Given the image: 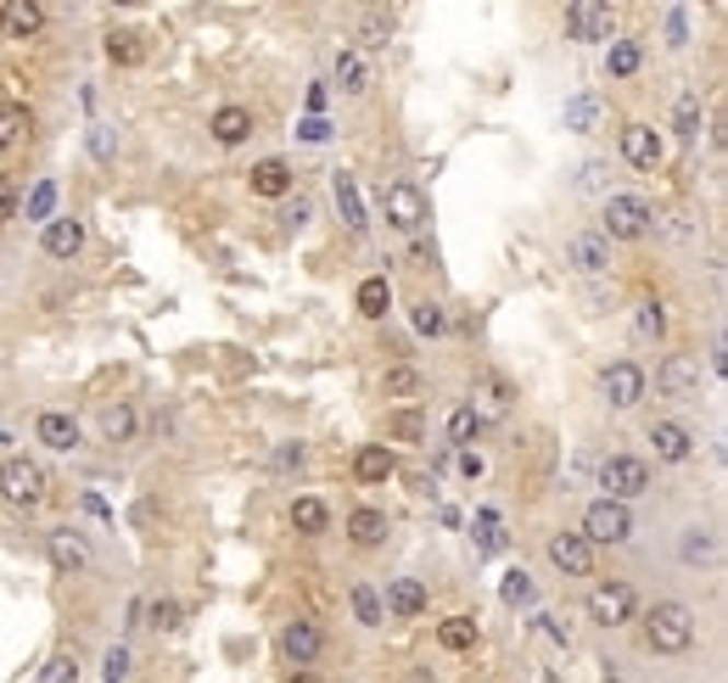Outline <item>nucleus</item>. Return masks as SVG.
<instances>
[{
  "mask_svg": "<svg viewBox=\"0 0 728 683\" xmlns=\"http://www.w3.org/2000/svg\"><path fill=\"white\" fill-rule=\"evenodd\" d=\"M45 555H51V566H57V571H68V577H73V571H84V560H90V549L73 539V532H51V539H45Z\"/></svg>",
  "mask_w": 728,
  "mask_h": 683,
  "instance_id": "nucleus-27",
  "label": "nucleus"
},
{
  "mask_svg": "<svg viewBox=\"0 0 728 683\" xmlns=\"http://www.w3.org/2000/svg\"><path fill=\"white\" fill-rule=\"evenodd\" d=\"M124 678H129V650L113 645V650H107V683H124Z\"/></svg>",
  "mask_w": 728,
  "mask_h": 683,
  "instance_id": "nucleus-48",
  "label": "nucleus"
},
{
  "mask_svg": "<svg viewBox=\"0 0 728 683\" xmlns=\"http://www.w3.org/2000/svg\"><path fill=\"white\" fill-rule=\"evenodd\" d=\"M437 645L443 650H471L476 645V622L471 616H449L443 627H437Z\"/></svg>",
  "mask_w": 728,
  "mask_h": 683,
  "instance_id": "nucleus-37",
  "label": "nucleus"
},
{
  "mask_svg": "<svg viewBox=\"0 0 728 683\" xmlns=\"http://www.w3.org/2000/svg\"><path fill=\"white\" fill-rule=\"evenodd\" d=\"M634 611H639V600H634V589H627V582H600V589L589 594V616H594L600 627L634 622Z\"/></svg>",
  "mask_w": 728,
  "mask_h": 683,
  "instance_id": "nucleus-10",
  "label": "nucleus"
},
{
  "mask_svg": "<svg viewBox=\"0 0 728 683\" xmlns=\"http://www.w3.org/2000/svg\"><path fill=\"white\" fill-rule=\"evenodd\" d=\"M0 28L12 39H34L45 28V7H34V0H7V7H0Z\"/></svg>",
  "mask_w": 728,
  "mask_h": 683,
  "instance_id": "nucleus-21",
  "label": "nucleus"
},
{
  "mask_svg": "<svg viewBox=\"0 0 728 683\" xmlns=\"http://www.w3.org/2000/svg\"><path fill=\"white\" fill-rule=\"evenodd\" d=\"M381 611L398 616V622H415V616L426 611V582H420V577H393V582H386Z\"/></svg>",
  "mask_w": 728,
  "mask_h": 683,
  "instance_id": "nucleus-14",
  "label": "nucleus"
},
{
  "mask_svg": "<svg viewBox=\"0 0 728 683\" xmlns=\"http://www.w3.org/2000/svg\"><path fill=\"white\" fill-rule=\"evenodd\" d=\"M656 224V208L634 190H622V197H605V219H600V235L605 241H645Z\"/></svg>",
  "mask_w": 728,
  "mask_h": 683,
  "instance_id": "nucleus-2",
  "label": "nucleus"
},
{
  "mask_svg": "<svg viewBox=\"0 0 728 683\" xmlns=\"http://www.w3.org/2000/svg\"><path fill=\"white\" fill-rule=\"evenodd\" d=\"M0 499H7V505H18V510L39 505V499H45V471H39L28 454L7 460V465H0Z\"/></svg>",
  "mask_w": 728,
  "mask_h": 683,
  "instance_id": "nucleus-5",
  "label": "nucleus"
},
{
  "mask_svg": "<svg viewBox=\"0 0 728 683\" xmlns=\"http://www.w3.org/2000/svg\"><path fill=\"white\" fill-rule=\"evenodd\" d=\"M354 303H359V314H365V320H386V309H393V286H386V275H370V280H359Z\"/></svg>",
  "mask_w": 728,
  "mask_h": 683,
  "instance_id": "nucleus-28",
  "label": "nucleus"
},
{
  "mask_svg": "<svg viewBox=\"0 0 728 683\" xmlns=\"http://www.w3.org/2000/svg\"><path fill=\"white\" fill-rule=\"evenodd\" d=\"M645 370L639 364H627V359H616V364H605V375H600V393H605V404L611 409H634V404H645Z\"/></svg>",
  "mask_w": 728,
  "mask_h": 683,
  "instance_id": "nucleus-9",
  "label": "nucleus"
},
{
  "mask_svg": "<svg viewBox=\"0 0 728 683\" xmlns=\"http://www.w3.org/2000/svg\"><path fill=\"white\" fill-rule=\"evenodd\" d=\"M550 566L566 571V577H589L594 571V544L582 532H555L550 539Z\"/></svg>",
  "mask_w": 728,
  "mask_h": 683,
  "instance_id": "nucleus-11",
  "label": "nucleus"
},
{
  "mask_svg": "<svg viewBox=\"0 0 728 683\" xmlns=\"http://www.w3.org/2000/svg\"><path fill=\"white\" fill-rule=\"evenodd\" d=\"M505 605H532V582H527V571H510V577H505Z\"/></svg>",
  "mask_w": 728,
  "mask_h": 683,
  "instance_id": "nucleus-47",
  "label": "nucleus"
},
{
  "mask_svg": "<svg viewBox=\"0 0 728 683\" xmlns=\"http://www.w3.org/2000/svg\"><path fill=\"white\" fill-rule=\"evenodd\" d=\"M650 443H656V460H667V465H684L695 454V437L678 426V420H656L650 426Z\"/></svg>",
  "mask_w": 728,
  "mask_h": 683,
  "instance_id": "nucleus-17",
  "label": "nucleus"
},
{
  "mask_svg": "<svg viewBox=\"0 0 728 683\" xmlns=\"http://www.w3.org/2000/svg\"><path fill=\"white\" fill-rule=\"evenodd\" d=\"M247 185H253V197H286V190H291V163L286 158H264L253 174H247Z\"/></svg>",
  "mask_w": 728,
  "mask_h": 683,
  "instance_id": "nucleus-23",
  "label": "nucleus"
},
{
  "mask_svg": "<svg viewBox=\"0 0 728 683\" xmlns=\"http://www.w3.org/2000/svg\"><path fill=\"white\" fill-rule=\"evenodd\" d=\"M460 471H465V476H482V454H471V449H460Z\"/></svg>",
  "mask_w": 728,
  "mask_h": 683,
  "instance_id": "nucleus-52",
  "label": "nucleus"
},
{
  "mask_svg": "<svg viewBox=\"0 0 728 683\" xmlns=\"http://www.w3.org/2000/svg\"><path fill=\"white\" fill-rule=\"evenodd\" d=\"M90 152L102 158V163L113 158V129H107V124H95V129H90Z\"/></svg>",
  "mask_w": 728,
  "mask_h": 683,
  "instance_id": "nucleus-50",
  "label": "nucleus"
},
{
  "mask_svg": "<svg viewBox=\"0 0 728 683\" xmlns=\"http://www.w3.org/2000/svg\"><path fill=\"white\" fill-rule=\"evenodd\" d=\"M331 73H336V90H343V95H365V90H370V62L354 51V45H343V51H336Z\"/></svg>",
  "mask_w": 728,
  "mask_h": 683,
  "instance_id": "nucleus-22",
  "label": "nucleus"
},
{
  "mask_svg": "<svg viewBox=\"0 0 728 683\" xmlns=\"http://www.w3.org/2000/svg\"><path fill=\"white\" fill-rule=\"evenodd\" d=\"M678 135L684 140L701 135V95H678Z\"/></svg>",
  "mask_w": 728,
  "mask_h": 683,
  "instance_id": "nucleus-42",
  "label": "nucleus"
},
{
  "mask_svg": "<svg viewBox=\"0 0 728 683\" xmlns=\"http://www.w3.org/2000/svg\"><path fill=\"white\" fill-rule=\"evenodd\" d=\"M645 645H650L656 656H684V650L695 645V611L678 605V600L650 605V616H645Z\"/></svg>",
  "mask_w": 728,
  "mask_h": 683,
  "instance_id": "nucleus-1",
  "label": "nucleus"
},
{
  "mask_svg": "<svg viewBox=\"0 0 728 683\" xmlns=\"http://www.w3.org/2000/svg\"><path fill=\"white\" fill-rule=\"evenodd\" d=\"M661 152H667V146H661V135H656L650 124H627V129H622V158L634 163V169H656Z\"/></svg>",
  "mask_w": 728,
  "mask_h": 683,
  "instance_id": "nucleus-16",
  "label": "nucleus"
},
{
  "mask_svg": "<svg viewBox=\"0 0 728 683\" xmlns=\"http://www.w3.org/2000/svg\"><path fill=\"white\" fill-rule=\"evenodd\" d=\"M34 437H39L45 449H62V454H68V449L79 443V420L62 415V409H45V415L34 420Z\"/></svg>",
  "mask_w": 728,
  "mask_h": 683,
  "instance_id": "nucleus-20",
  "label": "nucleus"
},
{
  "mask_svg": "<svg viewBox=\"0 0 728 683\" xmlns=\"http://www.w3.org/2000/svg\"><path fill=\"white\" fill-rule=\"evenodd\" d=\"M303 135H309V140H325V135H331V124H325V118H309V124H303Z\"/></svg>",
  "mask_w": 728,
  "mask_h": 683,
  "instance_id": "nucleus-53",
  "label": "nucleus"
},
{
  "mask_svg": "<svg viewBox=\"0 0 728 683\" xmlns=\"http://www.w3.org/2000/svg\"><path fill=\"white\" fill-rule=\"evenodd\" d=\"M39 247L51 253V258H79L84 253V224L79 219H51L39 235Z\"/></svg>",
  "mask_w": 728,
  "mask_h": 683,
  "instance_id": "nucleus-19",
  "label": "nucleus"
},
{
  "mask_svg": "<svg viewBox=\"0 0 728 683\" xmlns=\"http://www.w3.org/2000/svg\"><path fill=\"white\" fill-rule=\"evenodd\" d=\"M386 437H393V443H426V415H420V409L386 415Z\"/></svg>",
  "mask_w": 728,
  "mask_h": 683,
  "instance_id": "nucleus-34",
  "label": "nucleus"
},
{
  "mask_svg": "<svg viewBox=\"0 0 728 683\" xmlns=\"http://www.w3.org/2000/svg\"><path fill=\"white\" fill-rule=\"evenodd\" d=\"M7 219H18V185L0 174V224H7Z\"/></svg>",
  "mask_w": 728,
  "mask_h": 683,
  "instance_id": "nucleus-49",
  "label": "nucleus"
},
{
  "mask_svg": "<svg viewBox=\"0 0 728 683\" xmlns=\"http://www.w3.org/2000/svg\"><path fill=\"white\" fill-rule=\"evenodd\" d=\"M639 68H645V51H639L634 39H611V45H605V73H611V79H634Z\"/></svg>",
  "mask_w": 728,
  "mask_h": 683,
  "instance_id": "nucleus-29",
  "label": "nucleus"
},
{
  "mask_svg": "<svg viewBox=\"0 0 728 683\" xmlns=\"http://www.w3.org/2000/svg\"><path fill=\"white\" fill-rule=\"evenodd\" d=\"M717 555V532L712 526H690V539H684V560H712Z\"/></svg>",
  "mask_w": 728,
  "mask_h": 683,
  "instance_id": "nucleus-41",
  "label": "nucleus"
},
{
  "mask_svg": "<svg viewBox=\"0 0 728 683\" xmlns=\"http://www.w3.org/2000/svg\"><path fill=\"white\" fill-rule=\"evenodd\" d=\"M566 264H571L577 275H611V241H605L600 230L571 235V241H566Z\"/></svg>",
  "mask_w": 728,
  "mask_h": 683,
  "instance_id": "nucleus-12",
  "label": "nucleus"
},
{
  "mask_svg": "<svg viewBox=\"0 0 728 683\" xmlns=\"http://www.w3.org/2000/svg\"><path fill=\"white\" fill-rule=\"evenodd\" d=\"M605 174H611V163L605 158H589L577 169V190H605Z\"/></svg>",
  "mask_w": 728,
  "mask_h": 683,
  "instance_id": "nucleus-44",
  "label": "nucleus"
},
{
  "mask_svg": "<svg viewBox=\"0 0 728 683\" xmlns=\"http://www.w3.org/2000/svg\"><path fill=\"white\" fill-rule=\"evenodd\" d=\"M381 386H386V398H420L426 393V375L415 364H386Z\"/></svg>",
  "mask_w": 728,
  "mask_h": 683,
  "instance_id": "nucleus-30",
  "label": "nucleus"
},
{
  "mask_svg": "<svg viewBox=\"0 0 728 683\" xmlns=\"http://www.w3.org/2000/svg\"><path fill=\"white\" fill-rule=\"evenodd\" d=\"M51 202H57V185H39L34 197H28V213L39 219V213H51Z\"/></svg>",
  "mask_w": 728,
  "mask_h": 683,
  "instance_id": "nucleus-51",
  "label": "nucleus"
},
{
  "mask_svg": "<svg viewBox=\"0 0 728 683\" xmlns=\"http://www.w3.org/2000/svg\"><path fill=\"white\" fill-rule=\"evenodd\" d=\"M28 129H34V113H28V107H18V102L0 107V146H18Z\"/></svg>",
  "mask_w": 728,
  "mask_h": 683,
  "instance_id": "nucleus-36",
  "label": "nucleus"
},
{
  "mask_svg": "<svg viewBox=\"0 0 728 683\" xmlns=\"http://www.w3.org/2000/svg\"><path fill=\"white\" fill-rule=\"evenodd\" d=\"M566 129H577V135L605 129V102H600V95H571V102H566Z\"/></svg>",
  "mask_w": 728,
  "mask_h": 683,
  "instance_id": "nucleus-25",
  "label": "nucleus"
},
{
  "mask_svg": "<svg viewBox=\"0 0 728 683\" xmlns=\"http://www.w3.org/2000/svg\"><path fill=\"white\" fill-rule=\"evenodd\" d=\"M348 544H354V549L386 544V516H381V510H354V516H348Z\"/></svg>",
  "mask_w": 728,
  "mask_h": 683,
  "instance_id": "nucleus-26",
  "label": "nucleus"
},
{
  "mask_svg": "<svg viewBox=\"0 0 728 683\" xmlns=\"http://www.w3.org/2000/svg\"><path fill=\"white\" fill-rule=\"evenodd\" d=\"M393 23H398V12H393V7H365V12H359V23H354V39H359L354 51H359V57H365V51H381V45L393 39Z\"/></svg>",
  "mask_w": 728,
  "mask_h": 683,
  "instance_id": "nucleus-15",
  "label": "nucleus"
},
{
  "mask_svg": "<svg viewBox=\"0 0 728 683\" xmlns=\"http://www.w3.org/2000/svg\"><path fill=\"white\" fill-rule=\"evenodd\" d=\"M39 683H79V661L68 650L51 656V661H45V672H39Z\"/></svg>",
  "mask_w": 728,
  "mask_h": 683,
  "instance_id": "nucleus-43",
  "label": "nucleus"
},
{
  "mask_svg": "<svg viewBox=\"0 0 728 683\" xmlns=\"http://www.w3.org/2000/svg\"><path fill=\"white\" fill-rule=\"evenodd\" d=\"M566 28L582 45H611L616 39V12L600 7V0H571V7H566Z\"/></svg>",
  "mask_w": 728,
  "mask_h": 683,
  "instance_id": "nucleus-7",
  "label": "nucleus"
},
{
  "mask_svg": "<svg viewBox=\"0 0 728 683\" xmlns=\"http://www.w3.org/2000/svg\"><path fill=\"white\" fill-rule=\"evenodd\" d=\"M701 386H706V375H701V359H690V354H667L656 364V393L661 398H701Z\"/></svg>",
  "mask_w": 728,
  "mask_h": 683,
  "instance_id": "nucleus-8",
  "label": "nucleus"
},
{
  "mask_svg": "<svg viewBox=\"0 0 728 683\" xmlns=\"http://www.w3.org/2000/svg\"><path fill=\"white\" fill-rule=\"evenodd\" d=\"M582 539L589 544H627L634 539V516H627V505H616V499H594L582 510Z\"/></svg>",
  "mask_w": 728,
  "mask_h": 683,
  "instance_id": "nucleus-4",
  "label": "nucleus"
},
{
  "mask_svg": "<svg viewBox=\"0 0 728 683\" xmlns=\"http://www.w3.org/2000/svg\"><path fill=\"white\" fill-rule=\"evenodd\" d=\"M102 431H107V443H129V437H135V409H107L102 415Z\"/></svg>",
  "mask_w": 728,
  "mask_h": 683,
  "instance_id": "nucleus-39",
  "label": "nucleus"
},
{
  "mask_svg": "<svg viewBox=\"0 0 728 683\" xmlns=\"http://www.w3.org/2000/svg\"><path fill=\"white\" fill-rule=\"evenodd\" d=\"M107 57H113L118 68H140V62H146V45H140V34L113 28V34H107Z\"/></svg>",
  "mask_w": 728,
  "mask_h": 683,
  "instance_id": "nucleus-31",
  "label": "nucleus"
},
{
  "mask_svg": "<svg viewBox=\"0 0 728 683\" xmlns=\"http://www.w3.org/2000/svg\"><path fill=\"white\" fill-rule=\"evenodd\" d=\"M600 487H605V499L627 505V499L650 494V465L634 460V454H611V460L600 465Z\"/></svg>",
  "mask_w": 728,
  "mask_h": 683,
  "instance_id": "nucleus-3",
  "label": "nucleus"
},
{
  "mask_svg": "<svg viewBox=\"0 0 728 683\" xmlns=\"http://www.w3.org/2000/svg\"><path fill=\"white\" fill-rule=\"evenodd\" d=\"M291 526H298L303 539L325 532V526H331V510H325V499H298V505H291Z\"/></svg>",
  "mask_w": 728,
  "mask_h": 683,
  "instance_id": "nucleus-33",
  "label": "nucleus"
},
{
  "mask_svg": "<svg viewBox=\"0 0 728 683\" xmlns=\"http://www.w3.org/2000/svg\"><path fill=\"white\" fill-rule=\"evenodd\" d=\"M381 208H386V224L404 230V235H415V230L431 219V208H426V197H420V185H409V180L386 185V190H381Z\"/></svg>",
  "mask_w": 728,
  "mask_h": 683,
  "instance_id": "nucleus-6",
  "label": "nucleus"
},
{
  "mask_svg": "<svg viewBox=\"0 0 728 683\" xmlns=\"http://www.w3.org/2000/svg\"><path fill=\"white\" fill-rule=\"evenodd\" d=\"M286 683H320V678H314V672H309V667H298V672H291V678H286Z\"/></svg>",
  "mask_w": 728,
  "mask_h": 683,
  "instance_id": "nucleus-54",
  "label": "nucleus"
},
{
  "mask_svg": "<svg viewBox=\"0 0 728 683\" xmlns=\"http://www.w3.org/2000/svg\"><path fill=\"white\" fill-rule=\"evenodd\" d=\"M348 600H354V616H359L365 627H381V622H386V611H381V594L370 589V582H359V589H354Z\"/></svg>",
  "mask_w": 728,
  "mask_h": 683,
  "instance_id": "nucleus-38",
  "label": "nucleus"
},
{
  "mask_svg": "<svg viewBox=\"0 0 728 683\" xmlns=\"http://www.w3.org/2000/svg\"><path fill=\"white\" fill-rule=\"evenodd\" d=\"M146 616H152V627H158V633L180 627V605H174V600H152V605H146Z\"/></svg>",
  "mask_w": 728,
  "mask_h": 683,
  "instance_id": "nucleus-46",
  "label": "nucleus"
},
{
  "mask_svg": "<svg viewBox=\"0 0 728 683\" xmlns=\"http://www.w3.org/2000/svg\"><path fill=\"white\" fill-rule=\"evenodd\" d=\"M208 135L219 140V146H241L253 135V113L247 107H219L213 118H208Z\"/></svg>",
  "mask_w": 728,
  "mask_h": 683,
  "instance_id": "nucleus-24",
  "label": "nucleus"
},
{
  "mask_svg": "<svg viewBox=\"0 0 728 683\" xmlns=\"http://www.w3.org/2000/svg\"><path fill=\"white\" fill-rule=\"evenodd\" d=\"M336 208H343V224H348V230H365V208H359L354 174H336Z\"/></svg>",
  "mask_w": 728,
  "mask_h": 683,
  "instance_id": "nucleus-35",
  "label": "nucleus"
},
{
  "mask_svg": "<svg viewBox=\"0 0 728 683\" xmlns=\"http://www.w3.org/2000/svg\"><path fill=\"white\" fill-rule=\"evenodd\" d=\"M482 426H488V420L476 415V404H460V409L449 415V443H454V449L476 443V437H482Z\"/></svg>",
  "mask_w": 728,
  "mask_h": 683,
  "instance_id": "nucleus-32",
  "label": "nucleus"
},
{
  "mask_svg": "<svg viewBox=\"0 0 728 683\" xmlns=\"http://www.w3.org/2000/svg\"><path fill=\"white\" fill-rule=\"evenodd\" d=\"M639 336H667V314H661V303H639Z\"/></svg>",
  "mask_w": 728,
  "mask_h": 683,
  "instance_id": "nucleus-45",
  "label": "nucleus"
},
{
  "mask_svg": "<svg viewBox=\"0 0 728 683\" xmlns=\"http://www.w3.org/2000/svg\"><path fill=\"white\" fill-rule=\"evenodd\" d=\"M415 331H420V336H443V331H449L443 303H415Z\"/></svg>",
  "mask_w": 728,
  "mask_h": 683,
  "instance_id": "nucleus-40",
  "label": "nucleus"
},
{
  "mask_svg": "<svg viewBox=\"0 0 728 683\" xmlns=\"http://www.w3.org/2000/svg\"><path fill=\"white\" fill-rule=\"evenodd\" d=\"M354 476H359L365 487H381L386 476H398V454L386 449V443H365V449L354 454Z\"/></svg>",
  "mask_w": 728,
  "mask_h": 683,
  "instance_id": "nucleus-18",
  "label": "nucleus"
},
{
  "mask_svg": "<svg viewBox=\"0 0 728 683\" xmlns=\"http://www.w3.org/2000/svg\"><path fill=\"white\" fill-rule=\"evenodd\" d=\"M320 650H325V633H320L314 622H286V627H280V656H286L291 667H314Z\"/></svg>",
  "mask_w": 728,
  "mask_h": 683,
  "instance_id": "nucleus-13",
  "label": "nucleus"
}]
</instances>
